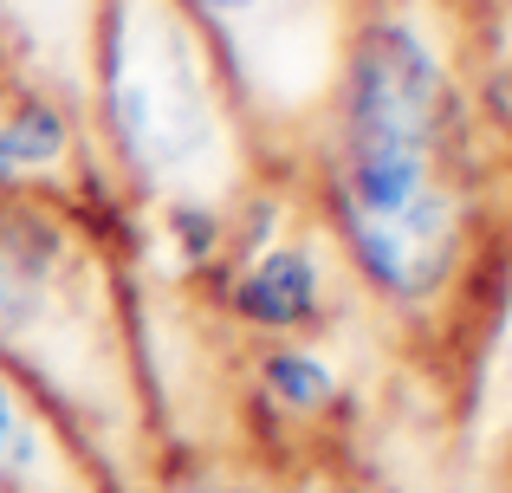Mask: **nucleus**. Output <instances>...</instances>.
I'll return each mask as SVG.
<instances>
[{
  "instance_id": "7",
  "label": "nucleus",
  "mask_w": 512,
  "mask_h": 493,
  "mask_svg": "<svg viewBox=\"0 0 512 493\" xmlns=\"http://www.w3.org/2000/svg\"><path fill=\"white\" fill-rule=\"evenodd\" d=\"M65 150V124L52 104H26L13 124H0V189H13V176L46 169Z\"/></svg>"
},
{
  "instance_id": "2",
  "label": "nucleus",
  "mask_w": 512,
  "mask_h": 493,
  "mask_svg": "<svg viewBox=\"0 0 512 493\" xmlns=\"http://www.w3.org/2000/svg\"><path fill=\"white\" fill-rule=\"evenodd\" d=\"M98 98L111 150L143 189L201 195L234 156L227 72H214L188 0H111L98 39Z\"/></svg>"
},
{
  "instance_id": "3",
  "label": "nucleus",
  "mask_w": 512,
  "mask_h": 493,
  "mask_svg": "<svg viewBox=\"0 0 512 493\" xmlns=\"http://www.w3.org/2000/svg\"><path fill=\"white\" fill-rule=\"evenodd\" d=\"M59 266L65 234L0 195V344H20L46 318L52 292H59Z\"/></svg>"
},
{
  "instance_id": "9",
  "label": "nucleus",
  "mask_w": 512,
  "mask_h": 493,
  "mask_svg": "<svg viewBox=\"0 0 512 493\" xmlns=\"http://www.w3.org/2000/svg\"><path fill=\"white\" fill-rule=\"evenodd\" d=\"M299 493H331V487H299Z\"/></svg>"
},
{
  "instance_id": "4",
  "label": "nucleus",
  "mask_w": 512,
  "mask_h": 493,
  "mask_svg": "<svg viewBox=\"0 0 512 493\" xmlns=\"http://www.w3.org/2000/svg\"><path fill=\"white\" fill-rule=\"evenodd\" d=\"M240 318H253L260 331H299L318 318V273L305 247H273L247 266L240 279Z\"/></svg>"
},
{
  "instance_id": "5",
  "label": "nucleus",
  "mask_w": 512,
  "mask_h": 493,
  "mask_svg": "<svg viewBox=\"0 0 512 493\" xmlns=\"http://www.w3.org/2000/svg\"><path fill=\"white\" fill-rule=\"evenodd\" d=\"M52 468V429L20 377L0 364V487H33Z\"/></svg>"
},
{
  "instance_id": "8",
  "label": "nucleus",
  "mask_w": 512,
  "mask_h": 493,
  "mask_svg": "<svg viewBox=\"0 0 512 493\" xmlns=\"http://www.w3.org/2000/svg\"><path fill=\"white\" fill-rule=\"evenodd\" d=\"M195 13H214V20H247V13H260L266 0H188Z\"/></svg>"
},
{
  "instance_id": "6",
  "label": "nucleus",
  "mask_w": 512,
  "mask_h": 493,
  "mask_svg": "<svg viewBox=\"0 0 512 493\" xmlns=\"http://www.w3.org/2000/svg\"><path fill=\"white\" fill-rule=\"evenodd\" d=\"M260 377H266V396H279V403L299 409V416H312V409H325L331 396H338V377H331L325 357H312L305 344H279V351H266Z\"/></svg>"
},
{
  "instance_id": "1",
  "label": "nucleus",
  "mask_w": 512,
  "mask_h": 493,
  "mask_svg": "<svg viewBox=\"0 0 512 493\" xmlns=\"http://www.w3.org/2000/svg\"><path fill=\"white\" fill-rule=\"evenodd\" d=\"M325 215L389 305L454 286L474 221L461 104L415 26H370L344 52L325 124Z\"/></svg>"
}]
</instances>
